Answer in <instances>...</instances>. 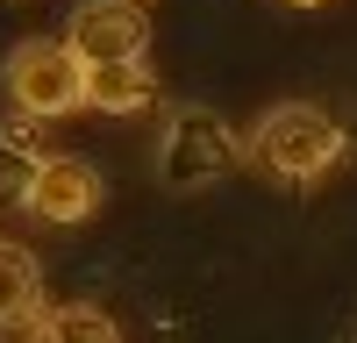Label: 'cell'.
<instances>
[{
	"instance_id": "cell-1",
	"label": "cell",
	"mask_w": 357,
	"mask_h": 343,
	"mask_svg": "<svg viewBox=\"0 0 357 343\" xmlns=\"http://www.w3.org/2000/svg\"><path fill=\"white\" fill-rule=\"evenodd\" d=\"M350 151V136L336 114H321L307 100H279L272 114H257V129L243 136V158L257 172H272V179H293V186H307V179H329V172L343 165Z\"/></svg>"
},
{
	"instance_id": "cell-2",
	"label": "cell",
	"mask_w": 357,
	"mask_h": 343,
	"mask_svg": "<svg viewBox=\"0 0 357 343\" xmlns=\"http://www.w3.org/2000/svg\"><path fill=\"white\" fill-rule=\"evenodd\" d=\"M8 100L22 114H36V122L86 107V65H79V50L65 36H29V43H15V57H8Z\"/></svg>"
},
{
	"instance_id": "cell-3",
	"label": "cell",
	"mask_w": 357,
	"mask_h": 343,
	"mask_svg": "<svg viewBox=\"0 0 357 343\" xmlns=\"http://www.w3.org/2000/svg\"><path fill=\"white\" fill-rule=\"evenodd\" d=\"M236 158H243V143H236V129L222 122V114H200V107H178L165 122V151H158V179L172 193H193L207 179H222V172H236Z\"/></svg>"
},
{
	"instance_id": "cell-4",
	"label": "cell",
	"mask_w": 357,
	"mask_h": 343,
	"mask_svg": "<svg viewBox=\"0 0 357 343\" xmlns=\"http://www.w3.org/2000/svg\"><path fill=\"white\" fill-rule=\"evenodd\" d=\"M65 43L79 50L86 72H107V65H143V43H151V15L136 0H86L65 22Z\"/></svg>"
},
{
	"instance_id": "cell-5",
	"label": "cell",
	"mask_w": 357,
	"mask_h": 343,
	"mask_svg": "<svg viewBox=\"0 0 357 343\" xmlns=\"http://www.w3.org/2000/svg\"><path fill=\"white\" fill-rule=\"evenodd\" d=\"M29 208H36V222H86L100 208V172L86 158H43Z\"/></svg>"
},
{
	"instance_id": "cell-6",
	"label": "cell",
	"mask_w": 357,
	"mask_h": 343,
	"mask_svg": "<svg viewBox=\"0 0 357 343\" xmlns=\"http://www.w3.org/2000/svg\"><path fill=\"white\" fill-rule=\"evenodd\" d=\"M43 300V272H36V257H29L22 243H8L0 236V329L8 322H36V307Z\"/></svg>"
},
{
	"instance_id": "cell-7",
	"label": "cell",
	"mask_w": 357,
	"mask_h": 343,
	"mask_svg": "<svg viewBox=\"0 0 357 343\" xmlns=\"http://www.w3.org/2000/svg\"><path fill=\"white\" fill-rule=\"evenodd\" d=\"M29 343H122V329H114V314L72 300V307H43L29 322Z\"/></svg>"
},
{
	"instance_id": "cell-8",
	"label": "cell",
	"mask_w": 357,
	"mask_h": 343,
	"mask_svg": "<svg viewBox=\"0 0 357 343\" xmlns=\"http://www.w3.org/2000/svg\"><path fill=\"white\" fill-rule=\"evenodd\" d=\"M151 100H158V79L143 72V65L86 72V107H100V114H136V107H151Z\"/></svg>"
},
{
	"instance_id": "cell-9",
	"label": "cell",
	"mask_w": 357,
	"mask_h": 343,
	"mask_svg": "<svg viewBox=\"0 0 357 343\" xmlns=\"http://www.w3.org/2000/svg\"><path fill=\"white\" fill-rule=\"evenodd\" d=\"M36 172H43V151L0 129V208H29V193H36Z\"/></svg>"
},
{
	"instance_id": "cell-10",
	"label": "cell",
	"mask_w": 357,
	"mask_h": 343,
	"mask_svg": "<svg viewBox=\"0 0 357 343\" xmlns=\"http://www.w3.org/2000/svg\"><path fill=\"white\" fill-rule=\"evenodd\" d=\"M286 8H321V0H286Z\"/></svg>"
}]
</instances>
